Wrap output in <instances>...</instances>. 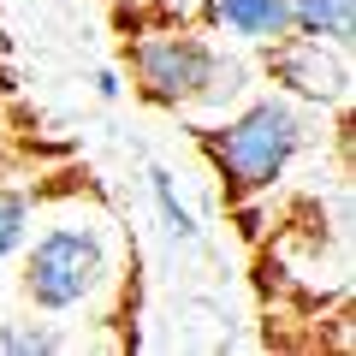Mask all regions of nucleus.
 Wrapping results in <instances>:
<instances>
[{"mask_svg":"<svg viewBox=\"0 0 356 356\" xmlns=\"http://www.w3.org/2000/svg\"><path fill=\"white\" fill-rule=\"evenodd\" d=\"M285 18H291V36H315L332 48L356 42V0H285Z\"/></svg>","mask_w":356,"mask_h":356,"instance_id":"6","label":"nucleus"},{"mask_svg":"<svg viewBox=\"0 0 356 356\" xmlns=\"http://www.w3.org/2000/svg\"><path fill=\"white\" fill-rule=\"evenodd\" d=\"M24 273L18 291L36 315H77L95 309L119 280H125V243H119L113 214L83 202H60L48 220L36 214L24 238Z\"/></svg>","mask_w":356,"mask_h":356,"instance_id":"1","label":"nucleus"},{"mask_svg":"<svg viewBox=\"0 0 356 356\" xmlns=\"http://www.w3.org/2000/svg\"><path fill=\"white\" fill-rule=\"evenodd\" d=\"M202 24L208 36H232L243 48H273L291 36L285 0H202Z\"/></svg>","mask_w":356,"mask_h":356,"instance_id":"5","label":"nucleus"},{"mask_svg":"<svg viewBox=\"0 0 356 356\" xmlns=\"http://www.w3.org/2000/svg\"><path fill=\"white\" fill-rule=\"evenodd\" d=\"M250 60L202 30H149L131 42V89L161 113H232L250 95Z\"/></svg>","mask_w":356,"mask_h":356,"instance_id":"2","label":"nucleus"},{"mask_svg":"<svg viewBox=\"0 0 356 356\" xmlns=\"http://www.w3.org/2000/svg\"><path fill=\"white\" fill-rule=\"evenodd\" d=\"M149 191H154V208H161V220H166V232H172V238H184V243H196V214L191 208H184V196L172 191V172H166V166H149Z\"/></svg>","mask_w":356,"mask_h":356,"instance_id":"9","label":"nucleus"},{"mask_svg":"<svg viewBox=\"0 0 356 356\" xmlns=\"http://www.w3.org/2000/svg\"><path fill=\"white\" fill-rule=\"evenodd\" d=\"M261 77L297 107H321V113H344L350 107V48H332L315 36H285L261 48Z\"/></svg>","mask_w":356,"mask_h":356,"instance_id":"4","label":"nucleus"},{"mask_svg":"<svg viewBox=\"0 0 356 356\" xmlns=\"http://www.w3.org/2000/svg\"><path fill=\"white\" fill-rule=\"evenodd\" d=\"M196 149L226 184V196H267L291 172V161L309 149V113L291 95H243L220 125L196 131Z\"/></svg>","mask_w":356,"mask_h":356,"instance_id":"3","label":"nucleus"},{"mask_svg":"<svg viewBox=\"0 0 356 356\" xmlns=\"http://www.w3.org/2000/svg\"><path fill=\"white\" fill-rule=\"evenodd\" d=\"M95 95H102V102H113V95H119V77L102 72V77H95Z\"/></svg>","mask_w":356,"mask_h":356,"instance_id":"10","label":"nucleus"},{"mask_svg":"<svg viewBox=\"0 0 356 356\" xmlns=\"http://www.w3.org/2000/svg\"><path fill=\"white\" fill-rule=\"evenodd\" d=\"M36 214H42V196L30 184H0V261H13L24 250Z\"/></svg>","mask_w":356,"mask_h":356,"instance_id":"8","label":"nucleus"},{"mask_svg":"<svg viewBox=\"0 0 356 356\" xmlns=\"http://www.w3.org/2000/svg\"><path fill=\"white\" fill-rule=\"evenodd\" d=\"M72 332H60L48 315H24V321H0V356H60L72 350Z\"/></svg>","mask_w":356,"mask_h":356,"instance_id":"7","label":"nucleus"}]
</instances>
